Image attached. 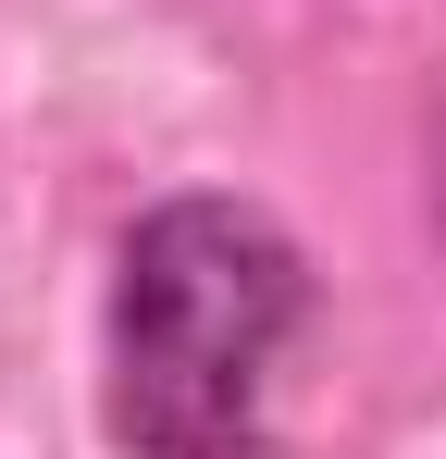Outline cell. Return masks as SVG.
<instances>
[{"mask_svg":"<svg viewBox=\"0 0 446 459\" xmlns=\"http://www.w3.org/2000/svg\"><path fill=\"white\" fill-rule=\"evenodd\" d=\"M310 299L286 212L248 186H161L99 286V435L124 459H261Z\"/></svg>","mask_w":446,"mask_h":459,"instance_id":"6da1fadb","label":"cell"},{"mask_svg":"<svg viewBox=\"0 0 446 459\" xmlns=\"http://www.w3.org/2000/svg\"><path fill=\"white\" fill-rule=\"evenodd\" d=\"M422 212H434V248H446V100H434V174H422Z\"/></svg>","mask_w":446,"mask_h":459,"instance_id":"7a4b0ae2","label":"cell"}]
</instances>
